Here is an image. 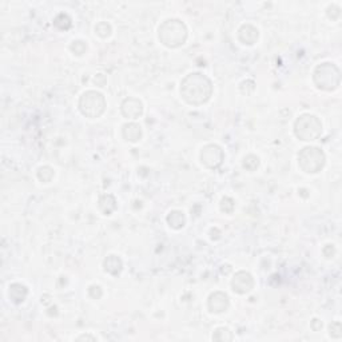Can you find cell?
<instances>
[{
    "label": "cell",
    "mask_w": 342,
    "mask_h": 342,
    "mask_svg": "<svg viewBox=\"0 0 342 342\" xmlns=\"http://www.w3.org/2000/svg\"><path fill=\"white\" fill-rule=\"evenodd\" d=\"M212 82L205 75L190 74L181 83V95L187 103L202 104L212 97Z\"/></svg>",
    "instance_id": "1"
},
{
    "label": "cell",
    "mask_w": 342,
    "mask_h": 342,
    "mask_svg": "<svg viewBox=\"0 0 342 342\" xmlns=\"http://www.w3.org/2000/svg\"><path fill=\"white\" fill-rule=\"evenodd\" d=\"M187 37V30L185 24L177 19L166 21L159 28V39L167 47L175 48L185 43Z\"/></svg>",
    "instance_id": "2"
},
{
    "label": "cell",
    "mask_w": 342,
    "mask_h": 342,
    "mask_svg": "<svg viewBox=\"0 0 342 342\" xmlns=\"http://www.w3.org/2000/svg\"><path fill=\"white\" fill-rule=\"evenodd\" d=\"M294 132L301 141H314L321 135L322 124L314 115H302L295 122Z\"/></svg>",
    "instance_id": "3"
},
{
    "label": "cell",
    "mask_w": 342,
    "mask_h": 342,
    "mask_svg": "<svg viewBox=\"0 0 342 342\" xmlns=\"http://www.w3.org/2000/svg\"><path fill=\"white\" fill-rule=\"evenodd\" d=\"M79 108H81L82 114L86 117L98 118L99 115L103 114L104 108H106L104 97L97 91H87L82 95L81 101H79Z\"/></svg>",
    "instance_id": "4"
},
{
    "label": "cell",
    "mask_w": 342,
    "mask_h": 342,
    "mask_svg": "<svg viewBox=\"0 0 342 342\" xmlns=\"http://www.w3.org/2000/svg\"><path fill=\"white\" fill-rule=\"evenodd\" d=\"M299 167L305 173H318L325 164V154L317 147H305L298 155Z\"/></svg>",
    "instance_id": "5"
},
{
    "label": "cell",
    "mask_w": 342,
    "mask_h": 342,
    "mask_svg": "<svg viewBox=\"0 0 342 342\" xmlns=\"http://www.w3.org/2000/svg\"><path fill=\"white\" fill-rule=\"evenodd\" d=\"M314 82L322 90H334L339 84V70L334 64H321L314 71Z\"/></svg>",
    "instance_id": "6"
},
{
    "label": "cell",
    "mask_w": 342,
    "mask_h": 342,
    "mask_svg": "<svg viewBox=\"0 0 342 342\" xmlns=\"http://www.w3.org/2000/svg\"><path fill=\"white\" fill-rule=\"evenodd\" d=\"M202 163L208 168H217L223 161V151L217 144H208L201 154Z\"/></svg>",
    "instance_id": "7"
},
{
    "label": "cell",
    "mask_w": 342,
    "mask_h": 342,
    "mask_svg": "<svg viewBox=\"0 0 342 342\" xmlns=\"http://www.w3.org/2000/svg\"><path fill=\"white\" fill-rule=\"evenodd\" d=\"M254 286V281L253 277L246 272H239L234 275V278L232 281V288L235 293L238 294H246L253 289Z\"/></svg>",
    "instance_id": "8"
},
{
    "label": "cell",
    "mask_w": 342,
    "mask_h": 342,
    "mask_svg": "<svg viewBox=\"0 0 342 342\" xmlns=\"http://www.w3.org/2000/svg\"><path fill=\"white\" fill-rule=\"evenodd\" d=\"M122 112L126 118H130V119H137L142 115L143 112V107H142V103L135 98H128L126 101L122 103Z\"/></svg>",
    "instance_id": "9"
},
{
    "label": "cell",
    "mask_w": 342,
    "mask_h": 342,
    "mask_svg": "<svg viewBox=\"0 0 342 342\" xmlns=\"http://www.w3.org/2000/svg\"><path fill=\"white\" fill-rule=\"evenodd\" d=\"M229 308V297L222 292H215L208 298V309L212 313H222Z\"/></svg>",
    "instance_id": "10"
},
{
    "label": "cell",
    "mask_w": 342,
    "mask_h": 342,
    "mask_svg": "<svg viewBox=\"0 0 342 342\" xmlns=\"http://www.w3.org/2000/svg\"><path fill=\"white\" fill-rule=\"evenodd\" d=\"M258 39V30L253 26H242L239 30V41L243 44H254L255 41Z\"/></svg>",
    "instance_id": "11"
},
{
    "label": "cell",
    "mask_w": 342,
    "mask_h": 342,
    "mask_svg": "<svg viewBox=\"0 0 342 342\" xmlns=\"http://www.w3.org/2000/svg\"><path fill=\"white\" fill-rule=\"evenodd\" d=\"M123 137L130 142H137L141 139L142 130L141 127L135 123H128L123 127Z\"/></svg>",
    "instance_id": "12"
},
{
    "label": "cell",
    "mask_w": 342,
    "mask_h": 342,
    "mask_svg": "<svg viewBox=\"0 0 342 342\" xmlns=\"http://www.w3.org/2000/svg\"><path fill=\"white\" fill-rule=\"evenodd\" d=\"M104 270L112 275H117L122 270V261L115 255H110L104 261Z\"/></svg>",
    "instance_id": "13"
},
{
    "label": "cell",
    "mask_w": 342,
    "mask_h": 342,
    "mask_svg": "<svg viewBox=\"0 0 342 342\" xmlns=\"http://www.w3.org/2000/svg\"><path fill=\"white\" fill-rule=\"evenodd\" d=\"M26 295H27V289H26V286L21 285V283H15V285L10 288V297L15 303L23 302Z\"/></svg>",
    "instance_id": "14"
},
{
    "label": "cell",
    "mask_w": 342,
    "mask_h": 342,
    "mask_svg": "<svg viewBox=\"0 0 342 342\" xmlns=\"http://www.w3.org/2000/svg\"><path fill=\"white\" fill-rule=\"evenodd\" d=\"M167 222L168 225H170L173 229H181L185 226L186 218L185 215H183V213L175 210V212L170 213V215L167 217Z\"/></svg>",
    "instance_id": "15"
},
{
    "label": "cell",
    "mask_w": 342,
    "mask_h": 342,
    "mask_svg": "<svg viewBox=\"0 0 342 342\" xmlns=\"http://www.w3.org/2000/svg\"><path fill=\"white\" fill-rule=\"evenodd\" d=\"M213 339L214 341H232L233 339V334L232 332H229V329H225V328H221L218 329L217 332H214V334H213Z\"/></svg>",
    "instance_id": "16"
},
{
    "label": "cell",
    "mask_w": 342,
    "mask_h": 342,
    "mask_svg": "<svg viewBox=\"0 0 342 342\" xmlns=\"http://www.w3.org/2000/svg\"><path fill=\"white\" fill-rule=\"evenodd\" d=\"M259 164V161L258 158L255 157V155H249V157L245 158V162H243V166H245V168H248V170L253 171L255 170V168L258 167Z\"/></svg>",
    "instance_id": "17"
},
{
    "label": "cell",
    "mask_w": 342,
    "mask_h": 342,
    "mask_svg": "<svg viewBox=\"0 0 342 342\" xmlns=\"http://www.w3.org/2000/svg\"><path fill=\"white\" fill-rule=\"evenodd\" d=\"M86 48H87V46L83 43V42L81 41H77L72 43V46H71V50L74 51L75 54L77 55H82L86 51Z\"/></svg>",
    "instance_id": "18"
},
{
    "label": "cell",
    "mask_w": 342,
    "mask_h": 342,
    "mask_svg": "<svg viewBox=\"0 0 342 342\" xmlns=\"http://www.w3.org/2000/svg\"><path fill=\"white\" fill-rule=\"evenodd\" d=\"M335 328H337V329H334V326L330 325V335H332L333 338H339V337H341V335H342V333H341V324H339V322H337V325H335Z\"/></svg>",
    "instance_id": "19"
},
{
    "label": "cell",
    "mask_w": 342,
    "mask_h": 342,
    "mask_svg": "<svg viewBox=\"0 0 342 342\" xmlns=\"http://www.w3.org/2000/svg\"><path fill=\"white\" fill-rule=\"evenodd\" d=\"M81 339H92L95 341V337H91V335H81V337H78V341H81Z\"/></svg>",
    "instance_id": "20"
}]
</instances>
